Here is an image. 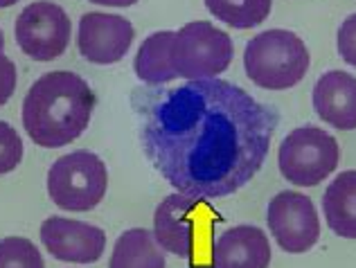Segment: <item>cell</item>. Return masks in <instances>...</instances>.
Masks as SVG:
<instances>
[{
	"mask_svg": "<svg viewBox=\"0 0 356 268\" xmlns=\"http://www.w3.org/2000/svg\"><path fill=\"white\" fill-rule=\"evenodd\" d=\"M143 146L174 190L223 199L264 165L277 110L219 79H196L143 97Z\"/></svg>",
	"mask_w": 356,
	"mask_h": 268,
	"instance_id": "obj_1",
	"label": "cell"
},
{
	"mask_svg": "<svg viewBox=\"0 0 356 268\" xmlns=\"http://www.w3.org/2000/svg\"><path fill=\"white\" fill-rule=\"evenodd\" d=\"M95 108L88 81L68 70L45 72L27 90L23 126L34 144L59 149L86 131Z\"/></svg>",
	"mask_w": 356,
	"mask_h": 268,
	"instance_id": "obj_2",
	"label": "cell"
},
{
	"mask_svg": "<svg viewBox=\"0 0 356 268\" xmlns=\"http://www.w3.org/2000/svg\"><path fill=\"white\" fill-rule=\"evenodd\" d=\"M223 217L205 199L170 194L156 208V239L167 253L190 262L192 268H205V257L212 255L214 228Z\"/></svg>",
	"mask_w": 356,
	"mask_h": 268,
	"instance_id": "obj_3",
	"label": "cell"
},
{
	"mask_svg": "<svg viewBox=\"0 0 356 268\" xmlns=\"http://www.w3.org/2000/svg\"><path fill=\"white\" fill-rule=\"evenodd\" d=\"M243 68L250 81L266 90H284L305 79L309 50L298 34L268 30L250 39L243 52Z\"/></svg>",
	"mask_w": 356,
	"mask_h": 268,
	"instance_id": "obj_4",
	"label": "cell"
},
{
	"mask_svg": "<svg viewBox=\"0 0 356 268\" xmlns=\"http://www.w3.org/2000/svg\"><path fill=\"white\" fill-rule=\"evenodd\" d=\"M108 171L99 156L79 149L61 156L48 171V194L54 206L68 212H88L104 199Z\"/></svg>",
	"mask_w": 356,
	"mask_h": 268,
	"instance_id": "obj_5",
	"label": "cell"
},
{
	"mask_svg": "<svg viewBox=\"0 0 356 268\" xmlns=\"http://www.w3.org/2000/svg\"><path fill=\"white\" fill-rule=\"evenodd\" d=\"M341 160V149L336 137L318 126H302L289 133L277 151V162L282 176L298 187L321 185Z\"/></svg>",
	"mask_w": 356,
	"mask_h": 268,
	"instance_id": "obj_6",
	"label": "cell"
},
{
	"mask_svg": "<svg viewBox=\"0 0 356 268\" xmlns=\"http://www.w3.org/2000/svg\"><path fill=\"white\" fill-rule=\"evenodd\" d=\"M232 57H235V45L230 36L208 21L187 23L176 34L172 48L176 77L190 81L214 79L228 70Z\"/></svg>",
	"mask_w": 356,
	"mask_h": 268,
	"instance_id": "obj_7",
	"label": "cell"
},
{
	"mask_svg": "<svg viewBox=\"0 0 356 268\" xmlns=\"http://www.w3.org/2000/svg\"><path fill=\"white\" fill-rule=\"evenodd\" d=\"M70 18L59 5L39 0L16 18V43L34 61H52L70 45Z\"/></svg>",
	"mask_w": 356,
	"mask_h": 268,
	"instance_id": "obj_8",
	"label": "cell"
},
{
	"mask_svg": "<svg viewBox=\"0 0 356 268\" xmlns=\"http://www.w3.org/2000/svg\"><path fill=\"white\" fill-rule=\"evenodd\" d=\"M266 221L270 235L286 253H307L318 244L321 219L314 201L300 192H280L268 203Z\"/></svg>",
	"mask_w": 356,
	"mask_h": 268,
	"instance_id": "obj_9",
	"label": "cell"
},
{
	"mask_svg": "<svg viewBox=\"0 0 356 268\" xmlns=\"http://www.w3.org/2000/svg\"><path fill=\"white\" fill-rule=\"evenodd\" d=\"M134 25L124 16L90 12L83 14L77 32V48L83 59L99 66L118 63L134 43Z\"/></svg>",
	"mask_w": 356,
	"mask_h": 268,
	"instance_id": "obj_10",
	"label": "cell"
},
{
	"mask_svg": "<svg viewBox=\"0 0 356 268\" xmlns=\"http://www.w3.org/2000/svg\"><path fill=\"white\" fill-rule=\"evenodd\" d=\"M41 242L59 262L92 264L104 253L106 235L102 228L83 221L50 217L41 226Z\"/></svg>",
	"mask_w": 356,
	"mask_h": 268,
	"instance_id": "obj_11",
	"label": "cell"
},
{
	"mask_svg": "<svg viewBox=\"0 0 356 268\" xmlns=\"http://www.w3.org/2000/svg\"><path fill=\"white\" fill-rule=\"evenodd\" d=\"M270 246L257 226H235L212 244L210 268H268Z\"/></svg>",
	"mask_w": 356,
	"mask_h": 268,
	"instance_id": "obj_12",
	"label": "cell"
},
{
	"mask_svg": "<svg viewBox=\"0 0 356 268\" xmlns=\"http://www.w3.org/2000/svg\"><path fill=\"white\" fill-rule=\"evenodd\" d=\"M314 108L334 128H356V77L343 70L325 72L314 86Z\"/></svg>",
	"mask_w": 356,
	"mask_h": 268,
	"instance_id": "obj_13",
	"label": "cell"
},
{
	"mask_svg": "<svg viewBox=\"0 0 356 268\" xmlns=\"http://www.w3.org/2000/svg\"><path fill=\"white\" fill-rule=\"evenodd\" d=\"M323 210L327 226L343 239H356V169L341 171L325 190Z\"/></svg>",
	"mask_w": 356,
	"mask_h": 268,
	"instance_id": "obj_14",
	"label": "cell"
},
{
	"mask_svg": "<svg viewBox=\"0 0 356 268\" xmlns=\"http://www.w3.org/2000/svg\"><path fill=\"white\" fill-rule=\"evenodd\" d=\"M174 32H156L147 36L136 54V75L149 86H161L176 79L172 63Z\"/></svg>",
	"mask_w": 356,
	"mask_h": 268,
	"instance_id": "obj_15",
	"label": "cell"
},
{
	"mask_svg": "<svg viewBox=\"0 0 356 268\" xmlns=\"http://www.w3.org/2000/svg\"><path fill=\"white\" fill-rule=\"evenodd\" d=\"M108 268H165V257L149 230L134 228L120 235Z\"/></svg>",
	"mask_w": 356,
	"mask_h": 268,
	"instance_id": "obj_16",
	"label": "cell"
},
{
	"mask_svg": "<svg viewBox=\"0 0 356 268\" xmlns=\"http://www.w3.org/2000/svg\"><path fill=\"white\" fill-rule=\"evenodd\" d=\"M273 0H205L208 12L235 30L261 25L270 14Z\"/></svg>",
	"mask_w": 356,
	"mask_h": 268,
	"instance_id": "obj_17",
	"label": "cell"
},
{
	"mask_svg": "<svg viewBox=\"0 0 356 268\" xmlns=\"http://www.w3.org/2000/svg\"><path fill=\"white\" fill-rule=\"evenodd\" d=\"M0 268H45V264L30 239L7 237L0 242Z\"/></svg>",
	"mask_w": 356,
	"mask_h": 268,
	"instance_id": "obj_18",
	"label": "cell"
},
{
	"mask_svg": "<svg viewBox=\"0 0 356 268\" xmlns=\"http://www.w3.org/2000/svg\"><path fill=\"white\" fill-rule=\"evenodd\" d=\"M23 160V140L14 126L0 119V174L14 171Z\"/></svg>",
	"mask_w": 356,
	"mask_h": 268,
	"instance_id": "obj_19",
	"label": "cell"
},
{
	"mask_svg": "<svg viewBox=\"0 0 356 268\" xmlns=\"http://www.w3.org/2000/svg\"><path fill=\"white\" fill-rule=\"evenodd\" d=\"M339 52L345 63L356 68V14L348 16L339 30Z\"/></svg>",
	"mask_w": 356,
	"mask_h": 268,
	"instance_id": "obj_20",
	"label": "cell"
},
{
	"mask_svg": "<svg viewBox=\"0 0 356 268\" xmlns=\"http://www.w3.org/2000/svg\"><path fill=\"white\" fill-rule=\"evenodd\" d=\"M16 63L12 59H7L3 52H0V106L7 104V99L14 95L16 90Z\"/></svg>",
	"mask_w": 356,
	"mask_h": 268,
	"instance_id": "obj_21",
	"label": "cell"
},
{
	"mask_svg": "<svg viewBox=\"0 0 356 268\" xmlns=\"http://www.w3.org/2000/svg\"><path fill=\"white\" fill-rule=\"evenodd\" d=\"M95 5H106V7H129V5H136L138 0H90Z\"/></svg>",
	"mask_w": 356,
	"mask_h": 268,
	"instance_id": "obj_22",
	"label": "cell"
},
{
	"mask_svg": "<svg viewBox=\"0 0 356 268\" xmlns=\"http://www.w3.org/2000/svg\"><path fill=\"white\" fill-rule=\"evenodd\" d=\"M16 3H18V0H0V9L9 7V5H16Z\"/></svg>",
	"mask_w": 356,
	"mask_h": 268,
	"instance_id": "obj_23",
	"label": "cell"
},
{
	"mask_svg": "<svg viewBox=\"0 0 356 268\" xmlns=\"http://www.w3.org/2000/svg\"><path fill=\"white\" fill-rule=\"evenodd\" d=\"M3 48H5V36H3V32H0V52H3Z\"/></svg>",
	"mask_w": 356,
	"mask_h": 268,
	"instance_id": "obj_24",
	"label": "cell"
}]
</instances>
